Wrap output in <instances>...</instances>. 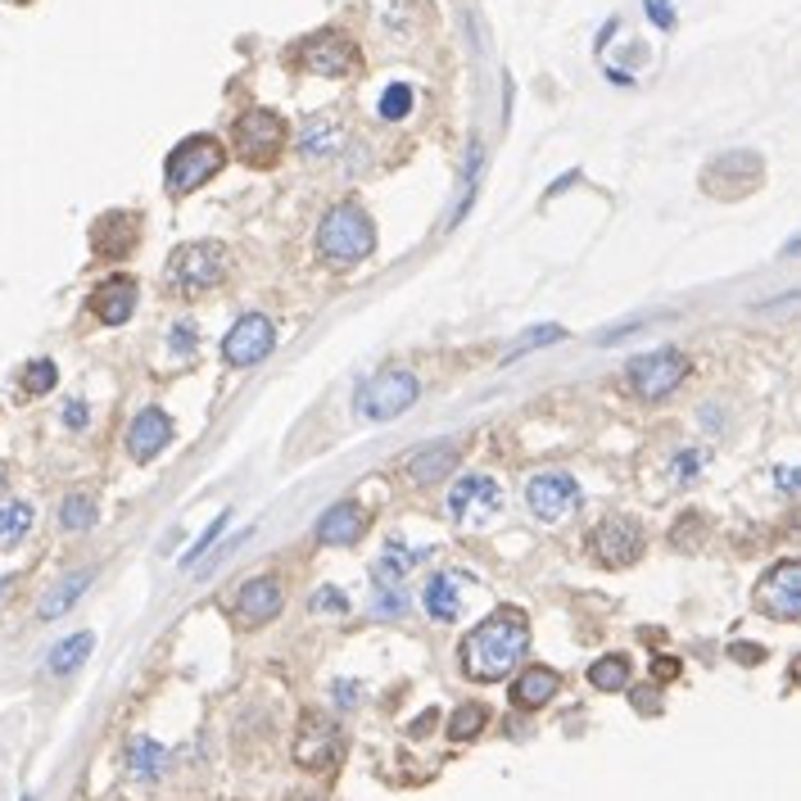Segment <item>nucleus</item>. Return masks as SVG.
Masks as SVG:
<instances>
[{"label": "nucleus", "instance_id": "obj_34", "mask_svg": "<svg viewBox=\"0 0 801 801\" xmlns=\"http://www.w3.org/2000/svg\"><path fill=\"white\" fill-rule=\"evenodd\" d=\"M412 86H403V82H394L386 96H381V118H390V123H399V118H408L412 114Z\"/></svg>", "mask_w": 801, "mask_h": 801}, {"label": "nucleus", "instance_id": "obj_4", "mask_svg": "<svg viewBox=\"0 0 801 801\" xmlns=\"http://www.w3.org/2000/svg\"><path fill=\"white\" fill-rule=\"evenodd\" d=\"M222 276H226V254H222V245H213V241L181 245V250L168 259V272H164L168 291L181 295V299H196V295L213 291Z\"/></svg>", "mask_w": 801, "mask_h": 801}, {"label": "nucleus", "instance_id": "obj_22", "mask_svg": "<svg viewBox=\"0 0 801 801\" xmlns=\"http://www.w3.org/2000/svg\"><path fill=\"white\" fill-rule=\"evenodd\" d=\"M557 688H561V675H557V671H548V666H530V671L516 675V684H512V702L521 706V712H535V706H548V702L557 697Z\"/></svg>", "mask_w": 801, "mask_h": 801}, {"label": "nucleus", "instance_id": "obj_36", "mask_svg": "<svg viewBox=\"0 0 801 801\" xmlns=\"http://www.w3.org/2000/svg\"><path fill=\"white\" fill-rule=\"evenodd\" d=\"M222 530H226V512H222V516H218V521H213V526H209V530L200 535V544H196L191 552H186V557H181V567H196V561H200V557H204V552H209V548L218 544V535H222Z\"/></svg>", "mask_w": 801, "mask_h": 801}, {"label": "nucleus", "instance_id": "obj_19", "mask_svg": "<svg viewBox=\"0 0 801 801\" xmlns=\"http://www.w3.org/2000/svg\"><path fill=\"white\" fill-rule=\"evenodd\" d=\"M340 146H349V131L331 114H317V118H308L299 127V150H304V159H331Z\"/></svg>", "mask_w": 801, "mask_h": 801}, {"label": "nucleus", "instance_id": "obj_42", "mask_svg": "<svg viewBox=\"0 0 801 801\" xmlns=\"http://www.w3.org/2000/svg\"><path fill=\"white\" fill-rule=\"evenodd\" d=\"M652 675H656V679H675V675H679V662H675V656H662V662L652 666Z\"/></svg>", "mask_w": 801, "mask_h": 801}, {"label": "nucleus", "instance_id": "obj_29", "mask_svg": "<svg viewBox=\"0 0 801 801\" xmlns=\"http://www.w3.org/2000/svg\"><path fill=\"white\" fill-rule=\"evenodd\" d=\"M589 684L602 693H625L630 688V662L625 656H598L589 666Z\"/></svg>", "mask_w": 801, "mask_h": 801}, {"label": "nucleus", "instance_id": "obj_28", "mask_svg": "<svg viewBox=\"0 0 801 801\" xmlns=\"http://www.w3.org/2000/svg\"><path fill=\"white\" fill-rule=\"evenodd\" d=\"M91 647H96V639H91V634H73L64 643H55V652L45 656V671H51V675H73L91 656Z\"/></svg>", "mask_w": 801, "mask_h": 801}, {"label": "nucleus", "instance_id": "obj_43", "mask_svg": "<svg viewBox=\"0 0 801 801\" xmlns=\"http://www.w3.org/2000/svg\"><path fill=\"white\" fill-rule=\"evenodd\" d=\"M177 349H196V331H191V322H177Z\"/></svg>", "mask_w": 801, "mask_h": 801}, {"label": "nucleus", "instance_id": "obj_3", "mask_svg": "<svg viewBox=\"0 0 801 801\" xmlns=\"http://www.w3.org/2000/svg\"><path fill=\"white\" fill-rule=\"evenodd\" d=\"M226 164V150H222V140L200 131V136H186L181 146L168 155L164 164V181H168V196H191L200 191V186L209 177H218Z\"/></svg>", "mask_w": 801, "mask_h": 801}, {"label": "nucleus", "instance_id": "obj_1", "mask_svg": "<svg viewBox=\"0 0 801 801\" xmlns=\"http://www.w3.org/2000/svg\"><path fill=\"white\" fill-rule=\"evenodd\" d=\"M526 647H530L526 616L516 607H503V611H494L489 621H481L476 630H471L457 652H462V671L471 679L494 684V679H503V675H512L516 666H521Z\"/></svg>", "mask_w": 801, "mask_h": 801}, {"label": "nucleus", "instance_id": "obj_38", "mask_svg": "<svg viewBox=\"0 0 801 801\" xmlns=\"http://www.w3.org/2000/svg\"><path fill=\"white\" fill-rule=\"evenodd\" d=\"M313 611H331V616H345V598L336 589H322V593H313Z\"/></svg>", "mask_w": 801, "mask_h": 801}, {"label": "nucleus", "instance_id": "obj_18", "mask_svg": "<svg viewBox=\"0 0 801 801\" xmlns=\"http://www.w3.org/2000/svg\"><path fill=\"white\" fill-rule=\"evenodd\" d=\"M91 313H96L105 326H123L136 313V281L131 276H109L91 291Z\"/></svg>", "mask_w": 801, "mask_h": 801}, {"label": "nucleus", "instance_id": "obj_46", "mask_svg": "<svg viewBox=\"0 0 801 801\" xmlns=\"http://www.w3.org/2000/svg\"><path fill=\"white\" fill-rule=\"evenodd\" d=\"M634 706L639 712H662V702H656L652 693H634Z\"/></svg>", "mask_w": 801, "mask_h": 801}, {"label": "nucleus", "instance_id": "obj_5", "mask_svg": "<svg viewBox=\"0 0 801 801\" xmlns=\"http://www.w3.org/2000/svg\"><path fill=\"white\" fill-rule=\"evenodd\" d=\"M231 146L250 168H272L286 146V118L272 109H245L231 123Z\"/></svg>", "mask_w": 801, "mask_h": 801}, {"label": "nucleus", "instance_id": "obj_53", "mask_svg": "<svg viewBox=\"0 0 801 801\" xmlns=\"http://www.w3.org/2000/svg\"><path fill=\"white\" fill-rule=\"evenodd\" d=\"M23 801H32V797H23Z\"/></svg>", "mask_w": 801, "mask_h": 801}, {"label": "nucleus", "instance_id": "obj_30", "mask_svg": "<svg viewBox=\"0 0 801 801\" xmlns=\"http://www.w3.org/2000/svg\"><path fill=\"white\" fill-rule=\"evenodd\" d=\"M32 503L23 498H10V503H0V544H19L28 530H32Z\"/></svg>", "mask_w": 801, "mask_h": 801}, {"label": "nucleus", "instance_id": "obj_52", "mask_svg": "<svg viewBox=\"0 0 801 801\" xmlns=\"http://www.w3.org/2000/svg\"><path fill=\"white\" fill-rule=\"evenodd\" d=\"M0 593H6V580H0Z\"/></svg>", "mask_w": 801, "mask_h": 801}, {"label": "nucleus", "instance_id": "obj_48", "mask_svg": "<svg viewBox=\"0 0 801 801\" xmlns=\"http://www.w3.org/2000/svg\"><path fill=\"white\" fill-rule=\"evenodd\" d=\"M783 254H801V235H797V241H788V250H783Z\"/></svg>", "mask_w": 801, "mask_h": 801}, {"label": "nucleus", "instance_id": "obj_39", "mask_svg": "<svg viewBox=\"0 0 801 801\" xmlns=\"http://www.w3.org/2000/svg\"><path fill=\"white\" fill-rule=\"evenodd\" d=\"M647 19L656 28H675V10H671V0H647Z\"/></svg>", "mask_w": 801, "mask_h": 801}, {"label": "nucleus", "instance_id": "obj_17", "mask_svg": "<svg viewBox=\"0 0 801 801\" xmlns=\"http://www.w3.org/2000/svg\"><path fill=\"white\" fill-rule=\"evenodd\" d=\"M172 444V421L164 408H146V412H136V421L127 426V453L136 462H155L164 449Z\"/></svg>", "mask_w": 801, "mask_h": 801}, {"label": "nucleus", "instance_id": "obj_26", "mask_svg": "<svg viewBox=\"0 0 801 801\" xmlns=\"http://www.w3.org/2000/svg\"><path fill=\"white\" fill-rule=\"evenodd\" d=\"M127 770L136 779H159L168 770V747H159L155 738H131L127 742Z\"/></svg>", "mask_w": 801, "mask_h": 801}, {"label": "nucleus", "instance_id": "obj_27", "mask_svg": "<svg viewBox=\"0 0 801 801\" xmlns=\"http://www.w3.org/2000/svg\"><path fill=\"white\" fill-rule=\"evenodd\" d=\"M421 557H431V548H403V539H390L386 557L376 561V580H381V584H399L408 576V567H417Z\"/></svg>", "mask_w": 801, "mask_h": 801}, {"label": "nucleus", "instance_id": "obj_8", "mask_svg": "<svg viewBox=\"0 0 801 801\" xmlns=\"http://www.w3.org/2000/svg\"><path fill=\"white\" fill-rule=\"evenodd\" d=\"M757 186H761V159L751 150H729V155L712 159L702 172V191L716 200H742Z\"/></svg>", "mask_w": 801, "mask_h": 801}, {"label": "nucleus", "instance_id": "obj_25", "mask_svg": "<svg viewBox=\"0 0 801 801\" xmlns=\"http://www.w3.org/2000/svg\"><path fill=\"white\" fill-rule=\"evenodd\" d=\"M462 611V584H457V576H431L426 580V616H435V621H453Z\"/></svg>", "mask_w": 801, "mask_h": 801}, {"label": "nucleus", "instance_id": "obj_16", "mask_svg": "<svg viewBox=\"0 0 801 801\" xmlns=\"http://www.w3.org/2000/svg\"><path fill=\"white\" fill-rule=\"evenodd\" d=\"M281 607H286V593H281V584L272 576H254V580L241 584V593H235V616H241L245 625L276 621Z\"/></svg>", "mask_w": 801, "mask_h": 801}, {"label": "nucleus", "instance_id": "obj_2", "mask_svg": "<svg viewBox=\"0 0 801 801\" xmlns=\"http://www.w3.org/2000/svg\"><path fill=\"white\" fill-rule=\"evenodd\" d=\"M376 250V226L358 204H336L317 226V254L326 267H354Z\"/></svg>", "mask_w": 801, "mask_h": 801}, {"label": "nucleus", "instance_id": "obj_32", "mask_svg": "<svg viewBox=\"0 0 801 801\" xmlns=\"http://www.w3.org/2000/svg\"><path fill=\"white\" fill-rule=\"evenodd\" d=\"M60 526L64 530H91L96 526V503H91L86 494H68L64 507H60Z\"/></svg>", "mask_w": 801, "mask_h": 801}, {"label": "nucleus", "instance_id": "obj_45", "mask_svg": "<svg viewBox=\"0 0 801 801\" xmlns=\"http://www.w3.org/2000/svg\"><path fill=\"white\" fill-rule=\"evenodd\" d=\"M336 702H340V706H349V702H358V684H349V679H340V684H336Z\"/></svg>", "mask_w": 801, "mask_h": 801}, {"label": "nucleus", "instance_id": "obj_40", "mask_svg": "<svg viewBox=\"0 0 801 801\" xmlns=\"http://www.w3.org/2000/svg\"><path fill=\"white\" fill-rule=\"evenodd\" d=\"M774 485H779L783 494H801V466H779V471H774Z\"/></svg>", "mask_w": 801, "mask_h": 801}, {"label": "nucleus", "instance_id": "obj_33", "mask_svg": "<svg viewBox=\"0 0 801 801\" xmlns=\"http://www.w3.org/2000/svg\"><path fill=\"white\" fill-rule=\"evenodd\" d=\"M55 381H60V371H55V362H51V358H36V362H28V367H23V390H28V394H45V390H55Z\"/></svg>", "mask_w": 801, "mask_h": 801}, {"label": "nucleus", "instance_id": "obj_41", "mask_svg": "<svg viewBox=\"0 0 801 801\" xmlns=\"http://www.w3.org/2000/svg\"><path fill=\"white\" fill-rule=\"evenodd\" d=\"M734 656H738V662H747V666H757L766 652H761L757 643H734Z\"/></svg>", "mask_w": 801, "mask_h": 801}, {"label": "nucleus", "instance_id": "obj_47", "mask_svg": "<svg viewBox=\"0 0 801 801\" xmlns=\"http://www.w3.org/2000/svg\"><path fill=\"white\" fill-rule=\"evenodd\" d=\"M431 725H435V712H426V716H421V720H417V725H412V734H426V729H431Z\"/></svg>", "mask_w": 801, "mask_h": 801}, {"label": "nucleus", "instance_id": "obj_50", "mask_svg": "<svg viewBox=\"0 0 801 801\" xmlns=\"http://www.w3.org/2000/svg\"><path fill=\"white\" fill-rule=\"evenodd\" d=\"M792 679H797V684H801V662H797V666H792Z\"/></svg>", "mask_w": 801, "mask_h": 801}, {"label": "nucleus", "instance_id": "obj_24", "mask_svg": "<svg viewBox=\"0 0 801 801\" xmlns=\"http://www.w3.org/2000/svg\"><path fill=\"white\" fill-rule=\"evenodd\" d=\"M86 584H91V571H73V576H64V580H60V584H55L51 593L41 598L36 616H41V621H60L64 611H68V607H73V602H77V598L86 593Z\"/></svg>", "mask_w": 801, "mask_h": 801}, {"label": "nucleus", "instance_id": "obj_13", "mask_svg": "<svg viewBox=\"0 0 801 801\" xmlns=\"http://www.w3.org/2000/svg\"><path fill=\"white\" fill-rule=\"evenodd\" d=\"M272 345H276V326H272V317L245 313V317L226 331L222 358H226L231 367H254V362H263V358L272 354Z\"/></svg>", "mask_w": 801, "mask_h": 801}, {"label": "nucleus", "instance_id": "obj_49", "mask_svg": "<svg viewBox=\"0 0 801 801\" xmlns=\"http://www.w3.org/2000/svg\"><path fill=\"white\" fill-rule=\"evenodd\" d=\"M295 801H322L317 792H295Z\"/></svg>", "mask_w": 801, "mask_h": 801}, {"label": "nucleus", "instance_id": "obj_9", "mask_svg": "<svg viewBox=\"0 0 801 801\" xmlns=\"http://www.w3.org/2000/svg\"><path fill=\"white\" fill-rule=\"evenodd\" d=\"M291 64L299 73H322V77H349L358 68V51L340 36V32H317V36H304L295 51H291Z\"/></svg>", "mask_w": 801, "mask_h": 801}, {"label": "nucleus", "instance_id": "obj_21", "mask_svg": "<svg viewBox=\"0 0 801 801\" xmlns=\"http://www.w3.org/2000/svg\"><path fill=\"white\" fill-rule=\"evenodd\" d=\"M457 457H462V444H457V440H440V444L421 449V453H412V457L403 462V466H408V481L431 485V481L449 476V471L457 466Z\"/></svg>", "mask_w": 801, "mask_h": 801}, {"label": "nucleus", "instance_id": "obj_10", "mask_svg": "<svg viewBox=\"0 0 801 801\" xmlns=\"http://www.w3.org/2000/svg\"><path fill=\"white\" fill-rule=\"evenodd\" d=\"M417 403V381L408 371H381V376H371V381L358 390V412L367 421H394L403 417L408 408Z\"/></svg>", "mask_w": 801, "mask_h": 801}, {"label": "nucleus", "instance_id": "obj_23", "mask_svg": "<svg viewBox=\"0 0 801 801\" xmlns=\"http://www.w3.org/2000/svg\"><path fill=\"white\" fill-rule=\"evenodd\" d=\"M131 245H136V222H131V213H105L96 222V250L105 259H123Z\"/></svg>", "mask_w": 801, "mask_h": 801}, {"label": "nucleus", "instance_id": "obj_35", "mask_svg": "<svg viewBox=\"0 0 801 801\" xmlns=\"http://www.w3.org/2000/svg\"><path fill=\"white\" fill-rule=\"evenodd\" d=\"M403 607H408V598L399 589H390V584L376 580V593H371V611H376V616H399Z\"/></svg>", "mask_w": 801, "mask_h": 801}, {"label": "nucleus", "instance_id": "obj_14", "mask_svg": "<svg viewBox=\"0 0 801 801\" xmlns=\"http://www.w3.org/2000/svg\"><path fill=\"white\" fill-rule=\"evenodd\" d=\"M526 503L539 521H561L567 512L580 507V485L567 476V471H544V476L526 481Z\"/></svg>", "mask_w": 801, "mask_h": 801}, {"label": "nucleus", "instance_id": "obj_7", "mask_svg": "<svg viewBox=\"0 0 801 801\" xmlns=\"http://www.w3.org/2000/svg\"><path fill=\"white\" fill-rule=\"evenodd\" d=\"M751 602H757V611L770 621H801V557L770 567L761 576L757 593H751Z\"/></svg>", "mask_w": 801, "mask_h": 801}, {"label": "nucleus", "instance_id": "obj_44", "mask_svg": "<svg viewBox=\"0 0 801 801\" xmlns=\"http://www.w3.org/2000/svg\"><path fill=\"white\" fill-rule=\"evenodd\" d=\"M64 421L77 431V426H86V403H68V412H64Z\"/></svg>", "mask_w": 801, "mask_h": 801}, {"label": "nucleus", "instance_id": "obj_37", "mask_svg": "<svg viewBox=\"0 0 801 801\" xmlns=\"http://www.w3.org/2000/svg\"><path fill=\"white\" fill-rule=\"evenodd\" d=\"M702 453H679L675 462H671V476L679 481V485H688V481H697V471H702Z\"/></svg>", "mask_w": 801, "mask_h": 801}, {"label": "nucleus", "instance_id": "obj_51", "mask_svg": "<svg viewBox=\"0 0 801 801\" xmlns=\"http://www.w3.org/2000/svg\"><path fill=\"white\" fill-rule=\"evenodd\" d=\"M0 485H6V466H0Z\"/></svg>", "mask_w": 801, "mask_h": 801}, {"label": "nucleus", "instance_id": "obj_31", "mask_svg": "<svg viewBox=\"0 0 801 801\" xmlns=\"http://www.w3.org/2000/svg\"><path fill=\"white\" fill-rule=\"evenodd\" d=\"M485 720H489V712H485L481 702H466V706H457V712H453V725H449L453 742H471V738H481Z\"/></svg>", "mask_w": 801, "mask_h": 801}, {"label": "nucleus", "instance_id": "obj_15", "mask_svg": "<svg viewBox=\"0 0 801 801\" xmlns=\"http://www.w3.org/2000/svg\"><path fill=\"white\" fill-rule=\"evenodd\" d=\"M295 761L304 770H326L340 761V729L322 716H304V729L295 738Z\"/></svg>", "mask_w": 801, "mask_h": 801}, {"label": "nucleus", "instance_id": "obj_20", "mask_svg": "<svg viewBox=\"0 0 801 801\" xmlns=\"http://www.w3.org/2000/svg\"><path fill=\"white\" fill-rule=\"evenodd\" d=\"M367 530V512L358 503H336V507H326L322 512V521H317V539L322 544H358Z\"/></svg>", "mask_w": 801, "mask_h": 801}, {"label": "nucleus", "instance_id": "obj_6", "mask_svg": "<svg viewBox=\"0 0 801 801\" xmlns=\"http://www.w3.org/2000/svg\"><path fill=\"white\" fill-rule=\"evenodd\" d=\"M688 376V358L679 349H656V354H643L630 362L625 371V386L643 399V403H662L666 394H675Z\"/></svg>", "mask_w": 801, "mask_h": 801}, {"label": "nucleus", "instance_id": "obj_11", "mask_svg": "<svg viewBox=\"0 0 801 801\" xmlns=\"http://www.w3.org/2000/svg\"><path fill=\"white\" fill-rule=\"evenodd\" d=\"M589 557L598 561V567L607 571H625L634 567V561L643 557V535L634 521H625V516H607L602 526H593L589 535Z\"/></svg>", "mask_w": 801, "mask_h": 801}, {"label": "nucleus", "instance_id": "obj_12", "mask_svg": "<svg viewBox=\"0 0 801 801\" xmlns=\"http://www.w3.org/2000/svg\"><path fill=\"white\" fill-rule=\"evenodd\" d=\"M498 512H503V489L489 476H462L449 489V516L462 526H489Z\"/></svg>", "mask_w": 801, "mask_h": 801}]
</instances>
